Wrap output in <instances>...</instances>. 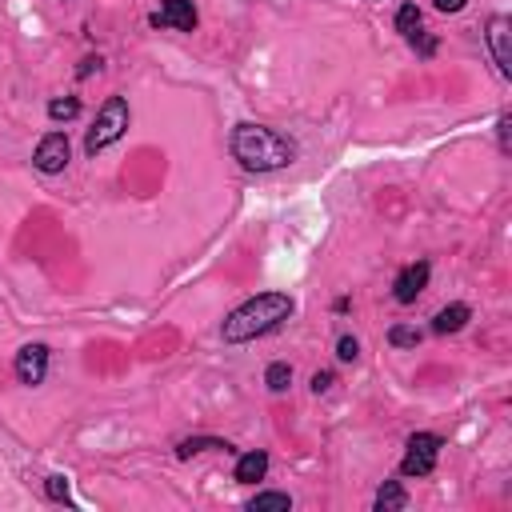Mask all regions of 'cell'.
Listing matches in <instances>:
<instances>
[{"label":"cell","instance_id":"obj_22","mask_svg":"<svg viewBox=\"0 0 512 512\" xmlns=\"http://www.w3.org/2000/svg\"><path fill=\"white\" fill-rule=\"evenodd\" d=\"M328 388H332V372H316V376H312V392L320 396V392H328Z\"/></svg>","mask_w":512,"mask_h":512},{"label":"cell","instance_id":"obj_14","mask_svg":"<svg viewBox=\"0 0 512 512\" xmlns=\"http://www.w3.org/2000/svg\"><path fill=\"white\" fill-rule=\"evenodd\" d=\"M248 508H252V512H288V508H292V496H288V492H256V496L248 500Z\"/></svg>","mask_w":512,"mask_h":512},{"label":"cell","instance_id":"obj_11","mask_svg":"<svg viewBox=\"0 0 512 512\" xmlns=\"http://www.w3.org/2000/svg\"><path fill=\"white\" fill-rule=\"evenodd\" d=\"M264 472H268V452L256 448V452H244V456L236 460V472H232V476H236L240 484H256V480H264Z\"/></svg>","mask_w":512,"mask_h":512},{"label":"cell","instance_id":"obj_17","mask_svg":"<svg viewBox=\"0 0 512 512\" xmlns=\"http://www.w3.org/2000/svg\"><path fill=\"white\" fill-rule=\"evenodd\" d=\"M48 116H52L56 124H60V120L68 124V120L80 116V100H76V96H56V100H48Z\"/></svg>","mask_w":512,"mask_h":512},{"label":"cell","instance_id":"obj_7","mask_svg":"<svg viewBox=\"0 0 512 512\" xmlns=\"http://www.w3.org/2000/svg\"><path fill=\"white\" fill-rule=\"evenodd\" d=\"M428 276H432V264H428V260L404 264V268L396 272V280H392V296H396V304H416L420 292L428 288Z\"/></svg>","mask_w":512,"mask_h":512},{"label":"cell","instance_id":"obj_4","mask_svg":"<svg viewBox=\"0 0 512 512\" xmlns=\"http://www.w3.org/2000/svg\"><path fill=\"white\" fill-rule=\"evenodd\" d=\"M440 448H444V436H436V432H416V436H408L400 472H404V476H428V472L436 468Z\"/></svg>","mask_w":512,"mask_h":512},{"label":"cell","instance_id":"obj_3","mask_svg":"<svg viewBox=\"0 0 512 512\" xmlns=\"http://www.w3.org/2000/svg\"><path fill=\"white\" fill-rule=\"evenodd\" d=\"M128 120H132L128 100H124V96H108V100L100 104V112H96V120H92V128H88V136H84V152H88V156H96V152H104L108 144H116V140L124 136Z\"/></svg>","mask_w":512,"mask_h":512},{"label":"cell","instance_id":"obj_9","mask_svg":"<svg viewBox=\"0 0 512 512\" xmlns=\"http://www.w3.org/2000/svg\"><path fill=\"white\" fill-rule=\"evenodd\" d=\"M152 24H156V28L192 32V28H196V8H192V0H164V4L152 12Z\"/></svg>","mask_w":512,"mask_h":512},{"label":"cell","instance_id":"obj_8","mask_svg":"<svg viewBox=\"0 0 512 512\" xmlns=\"http://www.w3.org/2000/svg\"><path fill=\"white\" fill-rule=\"evenodd\" d=\"M12 368H16V380L20 384L36 388L44 380V372H48V344H24L16 352V360H12Z\"/></svg>","mask_w":512,"mask_h":512},{"label":"cell","instance_id":"obj_10","mask_svg":"<svg viewBox=\"0 0 512 512\" xmlns=\"http://www.w3.org/2000/svg\"><path fill=\"white\" fill-rule=\"evenodd\" d=\"M468 320H472V308H468V304H448V308H440V312L432 316V332H436V336H452V332H460Z\"/></svg>","mask_w":512,"mask_h":512},{"label":"cell","instance_id":"obj_24","mask_svg":"<svg viewBox=\"0 0 512 512\" xmlns=\"http://www.w3.org/2000/svg\"><path fill=\"white\" fill-rule=\"evenodd\" d=\"M92 68H100V56H96V60H92V56H88V60H84V64H80V72H76V76H92Z\"/></svg>","mask_w":512,"mask_h":512},{"label":"cell","instance_id":"obj_1","mask_svg":"<svg viewBox=\"0 0 512 512\" xmlns=\"http://www.w3.org/2000/svg\"><path fill=\"white\" fill-rule=\"evenodd\" d=\"M292 308H296L292 296H284V292H260V296H252V300H244L240 308L228 312L220 336H224L228 344H248V340H256V336L280 328V324L292 316Z\"/></svg>","mask_w":512,"mask_h":512},{"label":"cell","instance_id":"obj_6","mask_svg":"<svg viewBox=\"0 0 512 512\" xmlns=\"http://www.w3.org/2000/svg\"><path fill=\"white\" fill-rule=\"evenodd\" d=\"M484 40H488V52H492L500 76H512V20L508 16H492L488 28H484Z\"/></svg>","mask_w":512,"mask_h":512},{"label":"cell","instance_id":"obj_21","mask_svg":"<svg viewBox=\"0 0 512 512\" xmlns=\"http://www.w3.org/2000/svg\"><path fill=\"white\" fill-rule=\"evenodd\" d=\"M508 124H512V116L500 112V120H496V144H500V152H508Z\"/></svg>","mask_w":512,"mask_h":512},{"label":"cell","instance_id":"obj_5","mask_svg":"<svg viewBox=\"0 0 512 512\" xmlns=\"http://www.w3.org/2000/svg\"><path fill=\"white\" fill-rule=\"evenodd\" d=\"M68 156H72V144H68V132H48L36 152H32V164L44 172V176H56L68 168Z\"/></svg>","mask_w":512,"mask_h":512},{"label":"cell","instance_id":"obj_19","mask_svg":"<svg viewBox=\"0 0 512 512\" xmlns=\"http://www.w3.org/2000/svg\"><path fill=\"white\" fill-rule=\"evenodd\" d=\"M356 356H360V340H356V336H340V340H336V360L352 364Z\"/></svg>","mask_w":512,"mask_h":512},{"label":"cell","instance_id":"obj_15","mask_svg":"<svg viewBox=\"0 0 512 512\" xmlns=\"http://www.w3.org/2000/svg\"><path fill=\"white\" fill-rule=\"evenodd\" d=\"M396 32L408 40V36H416L420 32V8L412 4V0H404L400 8H396Z\"/></svg>","mask_w":512,"mask_h":512},{"label":"cell","instance_id":"obj_20","mask_svg":"<svg viewBox=\"0 0 512 512\" xmlns=\"http://www.w3.org/2000/svg\"><path fill=\"white\" fill-rule=\"evenodd\" d=\"M44 492H48L52 500H68V480H64V476H48Z\"/></svg>","mask_w":512,"mask_h":512},{"label":"cell","instance_id":"obj_13","mask_svg":"<svg viewBox=\"0 0 512 512\" xmlns=\"http://www.w3.org/2000/svg\"><path fill=\"white\" fill-rule=\"evenodd\" d=\"M212 448H224V452H228L232 444H228V440H216V436H192V440H180V444H176V456L188 460V456H196V452H212Z\"/></svg>","mask_w":512,"mask_h":512},{"label":"cell","instance_id":"obj_12","mask_svg":"<svg viewBox=\"0 0 512 512\" xmlns=\"http://www.w3.org/2000/svg\"><path fill=\"white\" fill-rule=\"evenodd\" d=\"M372 508L376 512H392V508H408V492L396 484V480H384V488L376 492V500H372Z\"/></svg>","mask_w":512,"mask_h":512},{"label":"cell","instance_id":"obj_23","mask_svg":"<svg viewBox=\"0 0 512 512\" xmlns=\"http://www.w3.org/2000/svg\"><path fill=\"white\" fill-rule=\"evenodd\" d=\"M464 4H468V0H432V8H436V12H460Z\"/></svg>","mask_w":512,"mask_h":512},{"label":"cell","instance_id":"obj_16","mask_svg":"<svg viewBox=\"0 0 512 512\" xmlns=\"http://www.w3.org/2000/svg\"><path fill=\"white\" fill-rule=\"evenodd\" d=\"M264 384H268V392H288V384H292V368H288L284 360H272V364L264 368Z\"/></svg>","mask_w":512,"mask_h":512},{"label":"cell","instance_id":"obj_2","mask_svg":"<svg viewBox=\"0 0 512 512\" xmlns=\"http://www.w3.org/2000/svg\"><path fill=\"white\" fill-rule=\"evenodd\" d=\"M228 148L240 160V168H248V172H276V168L292 164V156H296V144L264 124H236Z\"/></svg>","mask_w":512,"mask_h":512},{"label":"cell","instance_id":"obj_18","mask_svg":"<svg viewBox=\"0 0 512 512\" xmlns=\"http://www.w3.org/2000/svg\"><path fill=\"white\" fill-rule=\"evenodd\" d=\"M420 340H424V332L412 328V324H392V328H388V344H392V348H416Z\"/></svg>","mask_w":512,"mask_h":512}]
</instances>
